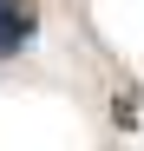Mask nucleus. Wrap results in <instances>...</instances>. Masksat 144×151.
<instances>
[{
  "mask_svg": "<svg viewBox=\"0 0 144 151\" xmlns=\"http://www.w3.org/2000/svg\"><path fill=\"white\" fill-rule=\"evenodd\" d=\"M33 27H39L33 0H0V53H20L33 40Z\"/></svg>",
  "mask_w": 144,
  "mask_h": 151,
  "instance_id": "f257e3e1",
  "label": "nucleus"
}]
</instances>
